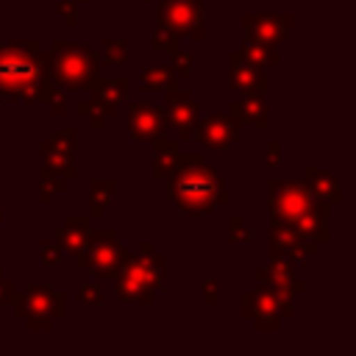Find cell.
Listing matches in <instances>:
<instances>
[{"label": "cell", "instance_id": "cell-41", "mask_svg": "<svg viewBox=\"0 0 356 356\" xmlns=\"http://www.w3.org/2000/svg\"><path fill=\"white\" fill-rule=\"evenodd\" d=\"M0 222H3V209H0Z\"/></svg>", "mask_w": 356, "mask_h": 356}, {"label": "cell", "instance_id": "cell-34", "mask_svg": "<svg viewBox=\"0 0 356 356\" xmlns=\"http://www.w3.org/2000/svg\"><path fill=\"white\" fill-rule=\"evenodd\" d=\"M170 56H172V61H170L172 75H175V78H192V72H195V70H192V64H195L192 56H189L186 50H181V47H178L175 53H170Z\"/></svg>", "mask_w": 356, "mask_h": 356}, {"label": "cell", "instance_id": "cell-23", "mask_svg": "<svg viewBox=\"0 0 356 356\" xmlns=\"http://www.w3.org/2000/svg\"><path fill=\"white\" fill-rule=\"evenodd\" d=\"M178 145L181 142H172L167 136L153 139V178H167L175 170V164L181 159V147Z\"/></svg>", "mask_w": 356, "mask_h": 356}, {"label": "cell", "instance_id": "cell-11", "mask_svg": "<svg viewBox=\"0 0 356 356\" xmlns=\"http://www.w3.org/2000/svg\"><path fill=\"white\" fill-rule=\"evenodd\" d=\"M167 95V103H164V111H167V120L170 125L178 128V142H189L192 139V131H195V122L200 120V103L178 86V78L164 89Z\"/></svg>", "mask_w": 356, "mask_h": 356}, {"label": "cell", "instance_id": "cell-18", "mask_svg": "<svg viewBox=\"0 0 356 356\" xmlns=\"http://www.w3.org/2000/svg\"><path fill=\"white\" fill-rule=\"evenodd\" d=\"M128 97V78L125 75H117V78H100L89 86V100H95L100 106V111L106 117H114L120 103H125Z\"/></svg>", "mask_w": 356, "mask_h": 356}, {"label": "cell", "instance_id": "cell-29", "mask_svg": "<svg viewBox=\"0 0 356 356\" xmlns=\"http://www.w3.org/2000/svg\"><path fill=\"white\" fill-rule=\"evenodd\" d=\"M128 58V42L125 39H106L103 50H100V61L106 67H120Z\"/></svg>", "mask_w": 356, "mask_h": 356}, {"label": "cell", "instance_id": "cell-43", "mask_svg": "<svg viewBox=\"0 0 356 356\" xmlns=\"http://www.w3.org/2000/svg\"><path fill=\"white\" fill-rule=\"evenodd\" d=\"M83 3H89V0H83Z\"/></svg>", "mask_w": 356, "mask_h": 356}, {"label": "cell", "instance_id": "cell-14", "mask_svg": "<svg viewBox=\"0 0 356 356\" xmlns=\"http://www.w3.org/2000/svg\"><path fill=\"white\" fill-rule=\"evenodd\" d=\"M228 86L242 95H264L270 81L259 64L242 56V50H231L228 53Z\"/></svg>", "mask_w": 356, "mask_h": 356}, {"label": "cell", "instance_id": "cell-42", "mask_svg": "<svg viewBox=\"0 0 356 356\" xmlns=\"http://www.w3.org/2000/svg\"><path fill=\"white\" fill-rule=\"evenodd\" d=\"M145 3H150V0H145Z\"/></svg>", "mask_w": 356, "mask_h": 356}, {"label": "cell", "instance_id": "cell-4", "mask_svg": "<svg viewBox=\"0 0 356 356\" xmlns=\"http://www.w3.org/2000/svg\"><path fill=\"white\" fill-rule=\"evenodd\" d=\"M14 309V314L25 320L31 331H50L53 323L64 317V295L56 292L50 284H28L17 295Z\"/></svg>", "mask_w": 356, "mask_h": 356}, {"label": "cell", "instance_id": "cell-33", "mask_svg": "<svg viewBox=\"0 0 356 356\" xmlns=\"http://www.w3.org/2000/svg\"><path fill=\"white\" fill-rule=\"evenodd\" d=\"M228 239L231 242H253L256 239V231L250 225H245V220L239 214H234L228 220Z\"/></svg>", "mask_w": 356, "mask_h": 356}, {"label": "cell", "instance_id": "cell-16", "mask_svg": "<svg viewBox=\"0 0 356 356\" xmlns=\"http://www.w3.org/2000/svg\"><path fill=\"white\" fill-rule=\"evenodd\" d=\"M253 275H256L259 284H267V286H273L278 292H286V295L306 292V281L295 273V267L289 261H284V259H275V256H273V261L267 267H256Z\"/></svg>", "mask_w": 356, "mask_h": 356}, {"label": "cell", "instance_id": "cell-31", "mask_svg": "<svg viewBox=\"0 0 356 356\" xmlns=\"http://www.w3.org/2000/svg\"><path fill=\"white\" fill-rule=\"evenodd\" d=\"M181 39L184 36H178V33H172L170 28H156L153 31V50H164V53H175L178 50V44H181Z\"/></svg>", "mask_w": 356, "mask_h": 356}, {"label": "cell", "instance_id": "cell-32", "mask_svg": "<svg viewBox=\"0 0 356 356\" xmlns=\"http://www.w3.org/2000/svg\"><path fill=\"white\" fill-rule=\"evenodd\" d=\"M78 303L81 306H100L103 303V289L95 281H78Z\"/></svg>", "mask_w": 356, "mask_h": 356}, {"label": "cell", "instance_id": "cell-13", "mask_svg": "<svg viewBox=\"0 0 356 356\" xmlns=\"http://www.w3.org/2000/svg\"><path fill=\"white\" fill-rule=\"evenodd\" d=\"M170 128L167 111L164 106H153V103H128V134L131 139L139 142H153L159 136H164Z\"/></svg>", "mask_w": 356, "mask_h": 356}, {"label": "cell", "instance_id": "cell-26", "mask_svg": "<svg viewBox=\"0 0 356 356\" xmlns=\"http://www.w3.org/2000/svg\"><path fill=\"white\" fill-rule=\"evenodd\" d=\"M139 259H142V264L147 267V273H150V278L156 281V286L164 292V275H167V256L164 253H156L153 250V245L150 242H142L139 245V253H136Z\"/></svg>", "mask_w": 356, "mask_h": 356}, {"label": "cell", "instance_id": "cell-30", "mask_svg": "<svg viewBox=\"0 0 356 356\" xmlns=\"http://www.w3.org/2000/svg\"><path fill=\"white\" fill-rule=\"evenodd\" d=\"M75 114H78L81 120H89V125H92L95 131H100L103 122H106V114L100 111V106H97L95 100H81V103H75Z\"/></svg>", "mask_w": 356, "mask_h": 356}, {"label": "cell", "instance_id": "cell-8", "mask_svg": "<svg viewBox=\"0 0 356 356\" xmlns=\"http://www.w3.org/2000/svg\"><path fill=\"white\" fill-rule=\"evenodd\" d=\"M314 206V197L306 192V186L300 181H281L273 178L267 184V209L273 220H284V222H295L303 211H309Z\"/></svg>", "mask_w": 356, "mask_h": 356}, {"label": "cell", "instance_id": "cell-22", "mask_svg": "<svg viewBox=\"0 0 356 356\" xmlns=\"http://www.w3.org/2000/svg\"><path fill=\"white\" fill-rule=\"evenodd\" d=\"M39 153H42V167H50L56 172H61L67 181H72L78 175V167H75V150L70 147H61L50 139H42L39 142Z\"/></svg>", "mask_w": 356, "mask_h": 356}, {"label": "cell", "instance_id": "cell-5", "mask_svg": "<svg viewBox=\"0 0 356 356\" xmlns=\"http://www.w3.org/2000/svg\"><path fill=\"white\" fill-rule=\"evenodd\" d=\"M239 306H242V317L253 320V325L259 331H275L286 317L295 314L292 309V295L286 292H278L267 284H259L248 292H242L239 298Z\"/></svg>", "mask_w": 356, "mask_h": 356}, {"label": "cell", "instance_id": "cell-24", "mask_svg": "<svg viewBox=\"0 0 356 356\" xmlns=\"http://www.w3.org/2000/svg\"><path fill=\"white\" fill-rule=\"evenodd\" d=\"M117 181L114 178H95L89 184V217H103L108 206L117 203Z\"/></svg>", "mask_w": 356, "mask_h": 356}, {"label": "cell", "instance_id": "cell-19", "mask_svg": "<svg viewBox=\"0 0 356 356\" xmlns=\"http://www.w3.org/2000/svg\"><path fill=\"white\" fill-rule=\"evenodd\" d=\"M92 231V217H83V214H70L64 217V225L56 231V245L70 253V256H78L86 245V236Z\"/></svg>", "mask_w": 356, "mask_h": 356}, {"label": "cell", "instance_id": "cell-10", "mask_svg": "<svg viewBox=\"0 0 356 356\" xmlns=\"http://www.w3.org/2000/svg\"><path fill=\"white\" fill-rule=\"evenodd\" d=\"M320 253V242L300 236L289 222L284 220H273L270 225V256L289 261L292 267H300L306 259Z\"/></svg>", "mask_w": 356, "mask_h": 356}, {"label": "cell", "instance_id": "cell-9", "mask_svg": "<svg viewBox=\"0 0 356 356\" xmlns=\"http://www.w3.org/2000/svg\"><path fill=\"white\" fill-rule=\"evenodd\" d=\"M159 25L178 36L203 39V0H159Z\"/></svg>", "mask_w": 356, "mask_h": 356}, {"label": "cell", "instance_id": "cell-40", "mask_svg": "<svg viewBox=\"0 0 356 356\" xmlns=\"http://www.w3.org/2000/svg\"><path fill=\"white\" fill-rule=\"evenodd\" d=\"M267 164L270 167H278L281 164V142L278 139H270L267 142Z\"/></svg>", "mask_w": 356, "mask_h": 356}, {"label": "cell", "instance_id": "cell-38", "mask_svg": "<svg viewBox=\"0 0 356 356\" xmlns=\"http://www.w3.org/2000/svg\"><path fill=\"white\" fill-rule=\"evenodd\" d=\"M44 103L50 106V114H53V117H61V114L67 111V106H64V89L53 86V92L47 95V100H44Z\"/></svg>", "mask_w": 356, "mask_h": 356}, {"label": "cell", "instance_id": "cell-1", "mask_svg": "<svg viewBox=\"0 0 356 356\" xmlns=\"http://www.w3.org/2000/svg\"><path fill=\"white\" fill-rule=\"evenodd\" d=\"M53 92L47 50L36 39L0 42V97L8 103H44Z\"/></svg>", "mask_w": 356, "mask_h": 356}, {"label": "cell", "instance_id": "cell-35", "mask_svg": "<svg viewBox=\"0 0 356 356\" xmlns=\"http://www.w3.org/2000/svg\"><path fill=\"white\" fill-rule=\"evenodd\" d=\"M39 259L44 267H58L64 261V250L56 242H39Z\"/></svg>", "mask_w": 356, "mask_h": 356}, {"label": "cell", "instance_id": "cell-37", "mask_svg": "<svg viewBox=\"0 0 356 356\" xmlns=\"http://www.w3.org/2000/svg\"><path fill=\"white\" fill-rule=\"evenodd\" d=\"M17 295H19V289H17V284L0 270V303H14L17 300Z\"/></svg>", "mask_w": 356, "mask_h": 356}, {"label": "cell", "instance_id": "cell-7", "mask_svg": "<svg viewBox=\"0 0 356 356\" xmlns=\"http://www.w3.org/2000/svg\"><path fill=\"white\" fill-rule=\"evenodd\" d=\"M114 295H117L120 303H145V306H150L156 300V295H161V289L150 278L142 259L128 250L120 270L114 273Z\"/></svg>", "mask_w": 356, "mask_h": 356}, {"label": "cell", "instance_id": "cell-25", "mask_svg": "<svg viewBox=\"0 0 356 356\" xmlns=\"http://www.w3.org/2000/svg\"><path fill=\"white\" fill-rule=\"evenodd\" d=\"M242 56H248L253 64L259 67H275L281 61V53H278V44H264V42H253V39H245L242 42Z\"/></svg>", "mask_w": 356, "mask_h": 356}, {"label": "cell", "instance_id": "cell-28", "mask_svg": "<svg viewBox=\"0 0 356 356\" xmlns=\"http://www.w3.org/2000/svg\"><path fill=\"white\" fill-rule=\"evenodd\" d=\"M64 189H67V178L61 172H56L50 167H42L39 170V203L42 206H50L53 197L58 192H64Z\"/></svg>", "mask_w": 356, "mask_h": 356}, {"label": "cell", "instance_id": "cell-6", "mask_svg": "<svg viewBox=\"0 0 356 356\" xmlns=\"http://www.w3.org/2000/svg\"><path fill=\"white\" fill-rule=\"evenodd\" d=\"M125 253H128V250L120 245L114 228H92L89 236H86L83 250L75 256V264H78L81 270L95 273L100 281H111L114 273L120 270Z\"/></svg>", "mask_w": 356, "mask_h": 356}, {"label": "cell", "instance_id": "cell-12", "mask_svg": "<svg viewBox=\"0 0 356 356\" xmlns=\"http://www.w3.org/2000/svg\"><path fill=\"white\" fill-rule=\"evenodd\" d=\"M239 131H242V122L234 114H211L195 122L192 139H197L203 147H211V150H231L234 142L239 139Z\"/></svg>", "mask_w": 356, "mask_h": 356}, {"label": "cell", "instance_id": "cell-20", "mask_svg": "<svg viewBox=\"0 0 356 356\" xmlns=\"http://www.w3.org/2000/svg\"><path fill=\"white\" fill-rule=\"evenodd\" d=\"M328 209H331V206L314 200V206H312L309 211H303V214H300L295 222H289V225H292L300 236H309V239L325 245V242L331 239V234H328Z\"/></svg>", "mask_w": 356, "mask_h": 356}, {"label": "cell", "instance_id": "cell-2", "mask_svg": "<svg viewBox=\"0 0 356 356\" xmlns=\"http://www.w3.org/2000/svg\"><path fill=\"white\" fill-rule=\"evenodd\" d=\"M164 197L184 214L209 217L228 203V186L200 153H181L175 170L164 178Z\"/></svg>", "mask_w": 356, "mask_h": 356}, {"label": "cell", "instance_id": "cell-15", "mask_svg": "<svg viewBox=\"0 0 356 356\" xmlns=\"http://www.w3.org/2000/svg\"><path fill=\"white\" fill-rule=\"evenodd\" d=\"M239 22L248 39L264 42V44H281L292 31L289 14H242Z\"/></svg>", "mask_w": 356, "mask_h": 356}, {"label": "cell", "instance_id": "cell-21", "mask_svg": "<svg viewBox=\"0 0 356 356\" xmlns=\"http://www.w3.org/2000/svg\"><path fill=\"white\" fill-rule=\"evenodd\" d=\"M228 114H234L242 125H253L259 131L270 125V108H267L264 95H245V100L228 103Z\"/></svg>", "mask_w": 356, "mask_h": 356}, {"label": "cell", "instance_id": "cell-17", "mask_svg": "<svg viewBox=\"0 0 356 356\" xmlns=\"http://www.w3.org/2000/svg\"><path fill=\"white\" fill-rule=\"evenodd\" d=\"M303 186H306V192L314 197V200H320V203H325V206H339V203H345V192H342V186H339V181L331 175V172H325V170H320V167H306L303 170V181H300Z\"/></svg>", "mask_w": 356, "mask_h": 356}, {"label": "cell", "instance_id": "cell-36", "mask_svg": "<svg viewBox=\"0 0 356 356\" xmlns=\"http://www.w3.org/2000/svg\"><path fill=\"white\" fill-rule=\"evenodd\" d=\"M56 14L61 17V22L67 28H75L78 25V3L75 0H58L56 3Z\"/></svg>", "mask_w": 356, "mask_h": 356}, {"label": "cell", "instance_id": "cell-27", "mask_svg": "<svg viewBox=\"0 0 356 356\" xmlns=\"http://www.w3.org/2000/svg\"><path fill=\"white\" fill-rule=\"evenodd\" d=\"M175 81L170 64L167 67H153V64H142V72H139V83L145 92H164L170 83Z\"/></svg>", "mask_w": 356, "mask_h": 356}, {"label": "cell", "instance_id": "cell-3", "mask_svg": "<svg viewBox=\"0 0 356 356\" xmlns=\"http://www.w3.org/2000/svg\"><path fill=\"white\" fill-rule=\"evenodd\" d=\"M47 64H50L53 86L64 92L89 89L100 75V56L83 42L53 39L47 50Z\"/></svg>", "mask_w": 356, "mask_h": 356}, {"label": "cell", "instance_id": "cell-39", "mask_svg": "<svg viewBox=\"0 0 356 356\" xmlns=\"http://www.w3.org/2000/svg\"><path fill=\"white\" fill-rule=\"evenodd\" d=\"M217 300H220V286H217L214 278H209V281L203 284V303H206V306H217Z\"/></svg>", "mask_w": 356, "mask_h": 356}]
</instances>
